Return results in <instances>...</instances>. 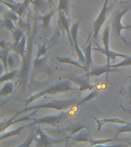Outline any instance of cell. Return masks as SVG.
<instances>
[{
	"label": "cell",
	"mask_w": 131,
	"mask_h": 147,
	"mask_svg": "<svg viewBox=\"0 0 131 147\" xmlns=\"http://www.w3.org/2000/svg\"><path fill=\"white\" fill-rule=\"evenodd\" d=\"M77 103V98L68 99V100H51L46 103H41V104H34V105L26 107L21 110L20 112H18V115L22 114V113L30 111L33 110H40V109H54V110L61 111L63 110L69 109L71 107L74 106Z\"/></svg>",
	"instance_id": "cell-1"
},
{
	"label": "cell",
	"mask_w": 131,
	"mask_h": 147,
	"mask_svg": "<svg viewBox=\"0 0 131 147\" xmlns=\"http://www.w3.org/2000/svg\"><path fill=\"white\" fill-rule=\"evenodd\" d=\"M77 88L76 87H74L72 86V84H71V80L69 79L68 80H64V81H62V82L57 83L55 84L52 85L51 87H50L48 89L45 90L43 91H41L38 93V94H35L34 95H32L28 98L26 100H25V106L29 105L30 103L33 102L34 100H37V99L40 98L42 96H45L47 94H49V95H55V94H60V93H65V92L71 91V90H76Z\"/></svg>",
	"instance_id": "cell-2"
},
{
	"label": "cell",
	"mask_w": 131,
	"mask_h": 147,
	"mask_svg": "<svg viewBox=\"0 0 131 147\" xmlns=\"http://www.w3.org/2000/svg\"><path fill=\"white\" fill-rule=\"evenodd\" d=\"M68 115V112H61L58 114L48 115V116H45L40 118H31L29 121H32V123H30L29 126L48 125V126H57V124H59L60 122L64 119Z\"/></svg>",
	"instance_id": "cell-3"
},
{
	"label": "cell",
	"mask_w": 131,
	"mask_h": 147,
	"mask_svg": "<svg viewBox=\"0 0 131 147\" xmlns=\"http://www.w3.org/2000/svg\"><path fill=\"white\" fill-rule=\"evenodd\" d=\"M34 141L36 142V146H49L51 145L61 142L63 140L51 137L41 129L40 125H37L35 127Z\"/></svg>",
	"instance_id": "cell-4"
},
{
	"label": "cell",
	"mask_w": 131,
	"mask_h": 147,
	"mask_svg": "<svg viewBox=\"0 0 131 147\" xmlns=\"http://www.w3.org/2000/svg\"><path fill=\"white\" fill-rule=\"evenodd\" d=\"M110 0H105V2L103 3V5L101 9V11L96 20L94 21V25H93V40L94 41H96L98 38L99 33L101 31V28L103 26V23L105 22L107 20V14L109 9L111 8H109L108 6V2Z\"/></svg>",
	"instance_id": "cell-5"
},
{
	"label": "cell",
	"mask_w": 131,
	"mask_h": 147,
	"mask_svg": "<svg viewBox=\"0 0 131 147\" xmlns=\"http://www.w3.org/2000/svg\"><path fill=\"white\" fill-rule=\"evenodd\" d=\"M80 20L78 21L76 23H74L73 25H71V38L73 40L74 42V48L75 49L76 53L78 56V61L80 62V64L83 65L85 64V57L84 55L83 51L81 50L78 45V29H79V26H80Z\"/></svg>",
	"instance_id": "cell-6"
},
{
	"label": "cell",
	"mask_w": 131,
	"mask_h": 147,
	"mask_svg": "<svg viewBox=\"0 0 131 147\" xmlns=\"http://www.w3.org/2000/svg\"><path fill=\"white\" fill-rule=\"evenodd\" d=\"M130 10H131V6L126 7L124 10H120L119 11H116V14H115L114 18H113V28L114 30L116 33L118 34V36L120 38H121L123 39V41H124V43L126 45H129L128 42L126 41V40L124 38L123 35L121 34V32L123 30L125 29V26L121 24V19L123 18V16L125 15V14L129 11Z\"/></svg>",
	"instance_id": "cell-7"
},
{
	"label": "cell",
	"mask_w": 131,
	"mask_h": 147,
	"mask_svg": "<svg viewBox=\"0 0 131 147\" xmlns=\"http://www.w3.org/2000/svg\"><path fill=\"white\" fill-rule=\"evenodd\" d=\"M1 2H2V3L5 5L7 7H9L11 11L18 14L19 18H21L23 14L25 13V11H26V9H28V7L29 6V5L32 2V0H25L22 2H16L15 4L5 2V1H1Z\"/></svg>",
	"instance_id": "cell-8"
},
{
	"label": "cell",
	"mask_w": 131,
	"mask_h": 147,
	"mask_svg": "<svg viewBox=\"0 0 131 147\" xmlns=\"http://www.w3.org/2000/svg\"><path fill=\"white\" fill-rule=\"evenodd\" d=\"M26 42H27V37H26L25 34H24L22 40L18 43L8 44L10 50L13 51L14 52L19 55L22 57V61L25 59V55H26V52H27V51L25 49V46H26V44H27Z\"/></svg>",
	"instance_id": "cell-9"
},
{
	"label": "cell",
	"mask_w": 131,
	"mask_h": 147,
	"mask_svg": "<svg viewBox=\"0 0 131 147\" xmlns=\"http://www.w3.org/2000/svg\"><path fill=\"white\" fill-rule=\"evenodd\" d=\"M58 17H59L60 25L61 26L62 29L67 32L69 41H70L71 46L74 47V42L71 35V19L65 15L64 11H58Z\"/></svg>",
	"instance_id": "cell-10"
},
{
	"label": "cell",
	"mask_w": 131,
	"mask_h": 147,
	"mask_svg": "<svg viewBox=\"0 0 131 147\" xmlns=\"http://www.w3.org/2000/svg\"><path fill=\"white\" fill-rule=\"evenodd\" d=\"M48 55L43 56L40 58H35L33 61V69L35 73L38 72H45V73L51 74L50 67L47 64V60H48Z\"/></svg>",
	"instance_id": "cell-11"
},
{
	"label": "cell",
	"mask_w": 131,
	"mask_h": 147,
	"mask_svg": "<svg viewBox=\"0 0 131 147\" xmlns=\"http://www.w3.org/2000/svg\"><path fill=\"white\" fill-rule=\"evenodd\" d=\"M70 80L80 87H79V91L80 92L84 91V90H92L95 88V86L88 80L87 78L74 77V78H71Z\"/></svg>",
	"instance_id": "cell-12"
},
{
	"label": "cell",
	"mask_w": 131,
	"mask_h": 147,
	"mask_svg": "<svg viewBox=\"0 0 131 147\" xmlns=\"http://www.w3.org/2000/svg\"><path fill=\"white\" fill-rule=\"evenodd\" d=\"M110 25H107L106 26L105 29L103 32V44L104 48H101V46L97 45V47L94 48V50L97 51L102 53L104 55H107V54L110 51V45H109V42H110Z\"/></svg>",
	"instance_id": "cell-13"
},
{
	"label": "cell",
	"mask_w": 131,
	"mask_h": 147,
	"mask_svg": "<svg viewBox=\"0 0 131 147\" xmlns=\"http://www.w3.org/2000/svg\"><path fill=\"white\" fill-rule=\"evenodd\" d=\"M1 51H0V58L3 67L5 68V71H9V64H8V60H9V51L10 48L6 42H5L3 39H1Z\"/></svg>",
	"instance_id": "cell-14"
},
{
	"label": "cell",
	"mask_w": 131,
	"mask_h": 147,
	"mask_svg": "<svg viewBox=\"0 0 131 147\" xmlns=\"http://www.w3.org/2000/svg\"><path fill=\"white\" fill-rule=\"evenodd\" d=\"M113 71H117V69L111 68L110 67H108L107 65H104V66L101 67H94L90 71L87 72L86 74L83 75L82 77L84 78H90V77H100L103 74L106 73H110Z\"/></svg>",
	"instance_id": "cell-15"
},
{
	"label": "cell",
	"mask_w": 131,
	"mask_h": 147,
	"mask_svg": "<svg viewBox=\"0 0 131 147\" xmlns=\"http://www.w3.org/2000/svg\"><path fill=\"white\" fill-rule=\"evenodd\" d=\"M69 138H71V139H72L74 141H76V142H89L90 140H91V139H90V136L89 131L87 130V129H84L80 130V132H78V133H77L76 134H74V135Z\"/></svg>",
	"instance_id": "cell-16"
},
{
	"label": "cell",
	"mask_w": 131,
	"mask_h": 147,
	"mask_svg": "<svg viewBox=\"0 0 131 147\" xmlns=\"http://www.w3.org/2000/svg\"><path fill=\"white\" fill-rule=\"evenodd\" d=\"M97 124V130L100 131L101 129V127L105 123H119V124H126L128 122L124 121L119 118H104L102 119H95Z\"/></svg>",
	"instance_id": "cell-17"
},
{
	"label": "cell",
	"mask_w": 131,
	"mask_h": 147,
	"mask_svg": "<svg viewBox=\"0 0 131 147\" xmlns=\"http://www.w3.org/2000/svg\"><path fill=\"white\" fill-rule=\"evenodd\" d=\"M57 61H58L59 63H63V64H69L71 65H74V66H76L79 67V68H81L83 70H84L85 71L88 72V70L89 69L86 67L84 65H83L82 64H80L79 61H76L74 60L71 59L70 57H57L56 58Z\"/></svg>",
	"instance_id": "cell-18"
},
{
	"label": "cell",
	"mask_w": 131,
	"mask_h": 147,
	"mask_svg": "<svg viewBox=\"0 0 131 147\" xmlns=\"http://www.w3.org/2000/svg\"><path fill=\"white\" fill-rule=\"evenodd\" d=\"M84 55L85 57V64L84 66L89 69L90 66L93 64L92 60V42H90L87 46H86L84 49L83 50Z\"/></svg>",
	"instance_id": "cell-19"
},
{
	"label": "cell",
	"mask_w": 131,
	"mask_h": 147,
	"mask_svg": "<svg viewBox=\"0 0 131 147\" xmlns=\"http://www.w3.org/2000/svg\"><path fill=\"white\" fill-rule=\"evenodd\" d=\"M29 123L28 125H25V126H20L19 128L16 129H14L12 131H9V132H6L5 133H1V136H0V140L2 141L4 139H7V138L11 137V136H15L20 135L21 132L22 131L23 129L27 128V127H29Z\"/></svg>",
	"instance_id": "cell-20"
},
{
	"label": "cell",
	"mask_w": 131,
	"mask_h": 147,
	"mask_svg": "<svg viewBox=\"0 0 131 147\" xmlns=\"http://www.w3.org/2000/svg\"><path fill=\"white\" fill-rule=\"evenodd\" d=\"M69 7H70V0H58V5L56 9L57 11H64L65 15L71 19Z\"/></svg>",
	"instance_id": "cell-21"
},
{
	"label": "cell",
	"mask_w": 131,
	"mask_h": 147,
	"mask_svg": "<svg viewBox=\"0 0 131 147\" xmlns=\"http://www.w3.org/2000/svg\"><path fill=\"white\" fill-rule=\"evenodd\" d=\"M14 90V84L11 82L6 81L5 83L2 90H1V93L0 95L1 96H6L9 94H11L13 93Z\"/></svg>",
	"instance_id": "cell-22"
},
{
	"label": "cell",
	"mask_w": 131,
	"mask_h": 147,
	"mask_svg": "<svg viewBox=\"0 0 131 147\" xmlns=\"http://www.w3.org/2000/svg\"><path fill=\"white\" fill-rule=\"evenodd\" d=\"M57 11V9H54L52 11H51L50 12H48V13H46L45 15H44L43 16H40L39 17V19L40 20L42 21V24H43V26L45 28H48L50 25L51 20V18L54 16V14Z\"/></svg>",
	"instance_id": "cell-23"
},
{
	"label": "cell",
	"mask_w": 131,
	"mask_h": 147,
	"mask_svg": "<svg viewBox=\"0 0 131 147\" xmlns=\"http://www.w3.org/2000/svg\"><path fill=\"white\" fill-rule=\"evenodd\" d=\"M117 140H121L117 138H112V139H101V140H94L91 139L90 140V144L92 146H106V143L107 142H114Z\"/></svg>",
	"instance_id": "cell-24"
},
{
	"label": "cell",
	"mask_w": 131,
	"mask_h": 147,
	"mask_svg": "<svg viewBox=\"0 0 131 147\" xmlns=\"http://www.w3.org/2000/svg\"><path fill=\"white\" fill-rule=\"evenodd\" d=\"M131 132V125L130 123L126 124H123V126H116V133H115V137L118 139L120 134L124 133H130Z\"/></svg>",
	"instance_id": "cell-25"
},
{
	"label": "cell",
	"mask_w": 131,
	"mask_h": 147,
	"mask_svg": "<svg viewBox=\"0 0 131 147\" xmlns=\"http://www.w3.org/2000/svg\"><path fill=\"white\" fill-rule=\"evenodd\" d=\"M128 66H131V56H130V55H128L127 57L124 58L121 61L118 62L117 64L110 65V67H111V68L117 69L120 68V67H124Z\"/></svg>",
	"instance_id": "cell-26"
},
{
	"label": "cell",
	"mask_w": 131,
	"mask_h": 147,
	"mask_svg": "<svg viewBox=\"0 0 131 147\" xmlns=\"http://www.w3.org/2000/svg\"><path fill=\"white\" fill-rule=\"evenodd\" d=\"M2 27L5 28L7 30H9V31H10L11 32H12L17 28L15 26V25H14L13 20H12L11 18H9V17H6L4 20L2 21Z\"/></svg>",
	"instance_id": "cell-27"
},
{
	"label": "cell",
	"mask_w": 131,
	"mask_h": 147,
	"mask_svg": "<svg viewBox=\"0 0 131 147\" xmlns=\"http://www.w3.org/2000/svg\"><path fill=\"white\" fill-rule=\"evenodd\" d=\"M18 74V71L16 69V70H12L10 72H6L5 74H2V77H1V79H0V83H4L6 82V81H9V80H11L14 77H16L17 74Z\"/></svg>",
	"instance_id": "cell-28"
},
{
	"label": "cell",
	"mask_w": 131,
	"mask_h": 147,
	"mask_svg": "<svg viewBox=\"0 0 131 147\" xmlns=\"http://www.w3.org/2000/svg\"><path fill=\"white\" fill-rule=\"evenodd\" d=\"M11 33H12V37H13V43H18L22 40L24 34H25L24 32L21 29L18 28Z\"/></svg>",
	"instance_id": "cell-29"
},
{
	"label": "cell",
	"mask_w": 131,
	"mask_h": 147,
	"mask_svg": "<svg viewBox=\"0 0 131 147\" xmlns=\"http://www.w3.org/2000/svg\"><path fill=\"white\" fill-rule=\"evenodd\" d=\"M97 95V92L96 90H94V91L90 92L87 96H85L82 100H80V102L77 104V107H80V106H81L82 104H84V103H87V102H88V101L90 100H91L92 99H94Z\"/></svg>",
	"instance_id": "cell-30"
},
{
	"label": "cell",
	"mask_w": 131,
	"mask_h": 147,
	"mask_svg": "<svg viewBox=\"0 0 131 147\" xmlns=\"http://www.w3.org/2000/svg\"><path fill=\"white\" fill-rule=\"evenodd\" d=\"M34 138H35V133L34 132V130H32L30 133V135L28 136V137L27 138V140L25 141V142L19 145L18 146H30L32 142L34 141Z\"/></svg>",
	"instance_id": "cell-31"
},
{
	"label": "cell",
	"mask_w": 131,
	"mask_h": 147,
	"mask_svg": "<svg viewBox=\"0 0 131 147\" xmlns=\"http://www.w3.org/2000/svg\"><path fill=\"white\" fill-rule=\"evenodd\" d=\"M32 2H33V4H34L37 10H43L44 6H45L48 3V1L45 2V0H32Z\"/></svg>",
	"instance_id": "cell-32"
},
{
	"label": "cell",
	"mask_w": 131,
	"mask_h": 147,
	"mask_svg": "<svg viewBox=\"0 0 131 147\" xmlns=\"http://www.w3.org/2000/svg\"><path fill=\"white\" fill-rule=\"evenodd\" d=\"M47 52H48V48L46 47V44L44 43L42 45L39 46L38 50L37 52L36 58H40V57H43L47 55Z\"/></svg>",
	"instance_id": "cell-33"
},
{
	"label": "cell",
	"mask_w": 131,
	"mask_h": 147,
	"mask_svg": "<svg viewBox=\"0 0 131 147\" xmlns=\"http://www.w3.org/2000/svg\"><path fill=\"white\" fill-rule=\"evenodd\" d=\"M8 64H9V67L11 68V67L14 66V59L11 55L9 56V60H8Z\"/></svg>",
	"instance_id": "cell-34"
},
{
	"label": "cell",
	"mask_w": 131,
	"mask_h": 147,
	"mask_svg": "<svg viewBox=\"0 0 131 147\" xmlns=\"http://www.w3.org/2000/svg\"><path fill=\"white\" fill-rule=\"evenodd\" d=\"M47 1H48V3H49V6H52V5H55V2H54L53 0H47Z\"/></svg>",
	"instance_id": "cell-35"
},
{
	"label": "cell",
	"mask_w": 131,
	"mask_h": 147,
	"mask_svg": "<svg viewBox=\"0 0 131 147\" xmlns=\"http://www.w3.org/2000/svg\"><path fill=\"white\" fill-rule=\"evenodd\" d=\"M1 1H5V2H9V3H12V4H15V3H16L15 1H13V0H1Z\"/></svg>",
	"instance_id": "cell-36"
},
{
	"label": "cell",
	"mask_w": 131,
	"mask_h": 147,
	"mask_svg": "<svg viewBox=\"0 0 131 147\" xmlns=\"http://www.w3.org/2000/svg\"><path fill=\"white\" fill-rule=\"evenodd\" d=\"M120 107H121L122 109H123V110H124V111H125V112L128 113L129 114H130V115H131V112H130V110H126V109H125V108H124V107H123V106H120Z\"/></svg>",
	"instance_id": "cell-37"
},
{
	"label": "cell",
	"mask_w": 131,
	"mask_h": 147,
	"mask_svg": "<svg viewBox=\"0 0 131 147\" xmlns=\"http://www.w3.org/2000/svg\"><path fill=\"white\" fill-rule=\"evenodd\" d=\"M128 94H129V96L131 98V84L130 85V87H129V89H128Z\"/></svg>",
	"instance_id": "cell-38"
},
{
	"label": "cell",
	"mask_w": 131,
	"mask_h": 147,
	"mask_svg": "<svg viewBox=\"0 0 131 147\" xmlns=\"http://www.w3.org/2000/svg\"><path fill=\"white\" fill-rule=\"evenodd\" d=\"M125 142H127V143H128L129 146H131V141H130H130H125Z\"/></svg>",
	"instance_id": "cell-39"
},
{
	"label": "cell",
	"mask_w": 131,
	"mask_h": 147,
	"mask_svg": "<svg viewBox=\"0 0 131 147\" xmlns=\"http://www.w3.org/2000/svg\"><path fill=\"white\" fill-rule=\"evenodd\" d=\"M117 0H113V4H114V3H115V2H117Z\"/></svg>",
	"instance_id": "cell-40"
},
{
	"label": "cell",
	"mask_w": 131,
	"mask_h": 147,
	"mask_svg": "<svg viewBox=\"0 0 131 147\" xmlns=\"http://www.w3.org/2000/svg\"><path fill=\"white\" fill-rule=\"evenodd\" d=\"M130 123V125H131V123Z\"/></svg>",
	"instance_id": "cell-41"
}]
</instances>
